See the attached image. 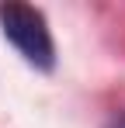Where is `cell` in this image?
<instances>
[{"label":"cell","instance_id":"obj_1","mask_svg":"<svg viewBox=\"0 0 125 128\" xmlns=\"http://www.w3.org/2000/svg\"><path fill=\"white\" fill-rule=\"evenodd\" d=\"M0 31L4 38L18 48L21 56L35 69H52L56 66V45H52V31L45 24V14L31 4H0Z\"/></svg>","mask_w":125,"mask_h":128},{"label":"cell","instance_id":"obj_2","mask_svg":"<svg viewBox=\"0 0 125 128\" xmlns=\"http://www.w3.org/2000/svg\"><path fill=\"white\" fill-rule=\"evenodd\" d=\"M108 128H125V114H115V118H111V125Z\"/></svg>","mask_w":125,"mask_h":128}]
</instances>
